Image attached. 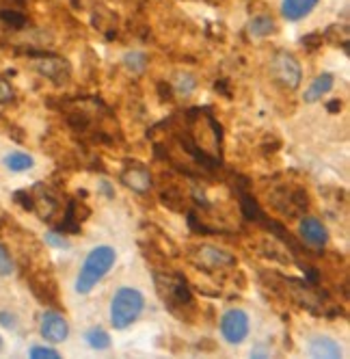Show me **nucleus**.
I'll use <instances>...</instances> for the list:
<instances>
[{
  "label": "nucleus",
  "mask_w": 350,
  "mask_h": 359,
  "mask_svg": "<svg viewBox=\"0 0 350 359\" xmlns=\"http://www.w3.org/2000/svg\"><path fill=\"white\" fill-rule=\"evenodd\" d=\"M173 139L180 151L206 171L220 167L223 128L214 119L210 109H190L182 117V126L173 128Z\"/></svg>",
  "instance_id": "1"
},
{
  "label": "nucleus",
  "mask_w": 350,
  "mask_h": 359,
  "mask_svg": "<svg viewBox=\"0 0 350 359\" xmlns=\"http://www.w3.org/2000/svg\"><path fill=\"white\" fill-rule=\"evenodd\" d=\"M154 284L164 303L167 310L186 323H192L197 316V303L192 290L182 273H175L171 269H156L154 271Z\"/></svg>",
  "instance_id": "2"
},
{
  "label": "nucleus",
  "mask_w": 350,
  "mask_h": 359,
  "mask_svg": "<svg viewBox=\"0 0 350 359\" xmlns=\"http://www.w3.org/2000/svg\"><path fill=\"white\" fill-rule=\"evenodd\" d=\"M115 260H117V251L113 247H108V245L95 247L87 255V260L76 277V292L89 294L97 286V281H102L104 275L113 269Z\"/></svg>",
  "instance_id": "3"
},
{
  "label": "nucleus",
  "mask_w": 350,
  "mask_h": 359,
  "mask_svg": "<svg viewBox=\"0 0 350 359\" xmlns=\"http://www.w3.org/2000/svg\"><path fill=\"white\" fill-rule=\"evenodd\" d=\"M268 203L286 219H301L309 208V195L303 187L277 184L268 193Z\"/></svg>",
  "instance_id": "4"
},
{
  "label": "nucleus",
  "mask_w": 350,
  "mask_h": 359,
  "mask_svg": "<svg viewBox=\"0 0 350 359\" xmlns=\"http://www.w3.org/2000/svg\"><path fill=\"white\" fill-rule=\"evenodd\" d=\"M145 299L136 288L123 286L115 292L111 303V323L115 329H128L143 312Z\"/></svg>",
  "instance_id": "5"
},
{
  "label": "nucleus",
  "mask_w": 350,
  "mask_h": 359,
  "mask_svg": "<svg viewBox=\"0 0 350 359\" xmlns=\"http://www.w3.org/2000/svg\"><path fill=\"white\" fill-rule=\"evenodd\" d=\"M270 76L281 89L294 91V89L301 87L303 69H301V63L296 61L294 55L286 53V50H279V53H274L270 59Z\"/></svg>",
  "instance_id": "6"
},
{
  "label": "nucleus",
  "mask_w": 350,
  "mask_h": 359,
  "mask_svg": "<svg viewBox=\"0 0 350 359\" xmlns=\"http://www.w3.org/2000/svg\"><path fill=\"white\" fill-rule=\"evenodd\" d=\"M188 260L192 262L195 269L204 271V273H218V271H227L236 266V258L232 253L223 251L212 245H197L190 249Z\"/></svg>",
  "instance_id": "7"
},
{
  "label": "nucleus",
  "mask_w": 350,
  "mask_h": 359,
  "mask_svg": "<svg viewBox=\"0 0 350 359\" xmlns=\"http://www.w3.org/2000/svg\"><path fill=\"white\" fill-rule=\"evenodd\" d=\"M248 329H251V320H248L246 312L244 310H227L220 318V333L223 338L227 340L230 344H240L246 340L248 336Z\"/></svg>",
  "instance_id": "8"
},
{
  "label": "nucleus",
  "mask_w": 350,
  "mask_h": 359,
  "mask_svg": "<svg viewBox=\"0 0 350 359\" xmlns=\"http://www.w3.org/2000/svg\"><path fill=\"white\" fill-rule=\"evenodd\" d=\"M119 180L134 193H149L152 189V173L143 163H126L119 173Z\"/></svg>",
  "instance_id": "9"
},
{
  "label": "nucleus",
  "mask_w": 350,
  "mask_h": 359,
  "mask_svg": "<svg viewBox=\"0 0 350 359\" xmlns=\"http://www.w3.org/2000/svg\"><path fill=\"white\" fill-rule=\"evenodd\" d=\"M31 195H33V212L41 221H52V217L59 210V197L52 193V189H48L46 184L39 182L35 184Z\"/></svg>",
  "instance_id": "10"
},
{
  "label": "nucleus",
  "mask_w": 350,
  "mask_h": 359,
  "mask_svg": "<svg viewBox=\"0 0 350 359\" xmlns=\"http://www.w3.org/2000/svg\"><path fill=\"white\" fill-rule=\"evenodd\" d=\"M35 69L43 76V79L52 81L55 85H63L69 81L71 76V67L65 59L59 57H41L35 61Z\"/></svg>",
  "instance_id": "11"
},
{
  "label": "nucleus",
  "mask_w": 350,
  "mask_h": 359,
  "mask_svg": "<svg viewBox=\"0 0 350 359\" xmlns=\"http://www.w3.org/2000/svg\"><path fill=\"white\" fill-rule=\"evenodd\" d=\"M41 336H43L48 342L61 344V342H65L67 336H69V325H67V320H65L59 312L48 310V312H43V316H41Z\"/></svg>",
  "instance_id": "12"
},
{
  "label": "nucleus",
  "mask_w": 350,
  "mask_h": 359,
  "mask_svg": "<svg viewBox=\"0 0 350 359\" xmlns=\"http://www.w3.org/2000/svg\"><path fill=\"white\" fill-rule=\"evenodd\" d=\"M298 232H301L303 243H307L309 247H324L329 241V229L316 217H301Z\"/></svg>",
  "instance_id": "13"
},
{
  "label": "nucleus",
  "mask_w": 350,
  "mask_h": 359,
  "mask_svg": "<svg viewBox=\"0 0 350 359\" xmlns=\"http://www.w3.org/2000/svg\"><path fill=\"white\" fill-rule=\"evenodd\" d=\"M318 3H320V0H284L281 13H284L286 20L298 22V20H303L305 15H309Z\"/></svg>",
  "instance_id": "14"
},
{
  "label": "nucleus",
  "mask_w": 350,
  "mask_h": 359,
  "mask_svg": "<svg viewBox=\"0 0 350 359\" xmlns=\"http://www.w3.org/2000/svg\"><path fill=\"white\" fill-rule=\"evenodd\" d=\"M309 355L312 357H327V359H337L342 357V346L327 338V336H318L309 342Z\"/></svg>",
  "instance_id": "15"
},
{
  "label": "nucleus",
  "mask_w": 350,
  "mask_h": 359,
  "mask_svg": "<svg viewBox=\"0 0 350 359\" xmlns=\"http://www.w3.org/2000/svg\"><path fill=\"white\" fill-rule=\"evenodd\" d=\"M80 212H78V201L76 199H69L67 201V208L63 215V223L59 225V232L65 234H78L80 232Z\"/></svg>",
  "instance_id": "16"
},
{
  "label": "nucleus",
  "mask_w": 350,
  "mask_h": 359,
  "mask_svg": "<svg viewBox=\"0 0 350 359\" xmlns=\"http://www.w3.org/2000/svg\"><path fill=\"white\" fill-rule=\"evenodd\" d=\"M335 85V79H333V74H320L318 79L312 83V87L307 89L305 93V102H316L320 100L322 95H327Z\"/></svg>",
  "instance_id": "17"
},
{
  "label": "nucleus",
  "mask_w": 350,
  "mask_h": 359,
  "mask_svg": "<svg viewBox=\"0 0 350 359\" xmlns=\"http://www.w3.org/2000/svg\"><path fill=\"white\" fill-rule=\"evenodd\" d=\"M160 201L173 212H184L186 210V195L180 189H175V187H169V189L160 191Z\"/></svg>",
  "instance_id": "18"
},
{
  "label": "nucleus",
  "mask_w": 350,
  "mask_h": 359,
  "mask_svg": "<svg viewBox=\"0 0 350 359\" xmlns=\"http://www.w3.org/2000/svg\"><path fill=\"white\" fill-rule=\"evenodd\" d=\"M274 20L270 15H255L251 22H248V33L253 37H268L274 33Z\"/></svg>",
  "instance_id": "19"
},
{
  "label": "nucleus",
  "mask_w": 350,
  "mask_h": 359,
  "mask_svg": "<svg viewBox=\"0 0 350 359\" xmlns=\"http://www.w3.org/2000/svg\"><path fill=\"white\" fill-rule=\"evenodd\" d=\"M85 340L91 348L95 351H106L111 346V336L102 329V327H91L87 333H85Z\"/></svg>",
  "instance_id": "20"
},
{
  "label": "nucleus",
  "mask_w": 350,
  "mask_h": 359,
  "mask_svg": "<svg viewBox=\"0 0 350 359\" xmlns=\"http://www.w3.org/2000/svg\"><path fill=\"white\" fill-rule=\"evenodd\" d=\"M5 165H7V169H11L15 173H22V171H29L35 165V161L29 156V154H24V151H13V154H9V156L5 158Z\"/></svg>",
  "instance_id": "21"
},
{
  "label": "nucleus",
  "mask_w": 350,
  "mask_h": 359,
  "mask_svg": "<svg viewBox=\"0 0 350 359\" xmlns=\"http://www.w3.org/2000/svg\"><path fill=\"white\" fill-rule=\"evenodd\" d=\"M0 20H3L9 29L13 31H22L24 27H27V15H24L22 11L18 9H3L0 11Z\"/></svg>",
  "instance_id": "22"
},
{
  "label": "nucleus",
  "mask_w": 350,
  "mask_h": 359,
  "mask_svg": "<svg viewBox=\"0 0 350 359\" xmlns=\"http://www.w3.org/2000/svg\"><path fill=\"white\" fill-rule=\"evenodd\" d=\"M123 63H126V67L130 69V72H143L145 69V65H147V57L143 55V53H130V55H126V59H123Z\"/></svg>",
  "instance_id": "23"
},
{
  "label": "nucleus",
  "mask_w": 350,
  "mask_h": 359,
  "mask_svg": "<svg viewBox=\"0 0 350 359\" xmlns=\"http://www.w3.org/2000/svg\"><path fill=\"white\" fill-rule=\"evenodd\" d=\"M11 273H13V260H11L7 247L0 245V277H7Z\"/></svg>",
  "instance_id": "24"
},
{
  "label": "nucleus",
  "mask_w": 350,
  "mask_h": 359,
  "mask_svg": "<svg viewBox=\"0 0 350 359\" xmlns=\"http://www.w3.org/2000/svg\"><path fill=\"white\" fill-rule=\"evenodd\" d=\"M31 357L35 359H59V351L55 348H48V346H33L31 348Z\"/></svg>",
  "instance_id": "25"
},
{
  "label": "nucleus",
  "mask_w": 350,
  "mask_h": 359,
  "mask_svg": "<svg viewBox=\"0 0 350 359\" xmlns=\"http://www.w3.org/2000/svg\"><path fill=\"white\" fill-rule=\"evenodd\" d=\"M13 199L20 203L24 210L33 212V195H31V191H15L13 193Z\"/></svg>",
  "instance_id": "26"
},
{
  "label": "nucleus",
  "mask_w": 350,
  "mask_h": 359,
  "mask_svg": "<svg viewBox=\"0 0 350 359\" xmlns=\"http://www.w3.org/2000/svg\"><path fill=\"white\" fill-rule=\"evenodd\" d=\"M46 241H48L50 245H52V247H59V249H67V247H69V243H67L65 238H61L59 234H55V232H52V234H48Z\"/></svg>",
  "instance_id": "27"
},
{
  "label": "nucleus",
  "mask_w": 350,
  "mask_h": 359,
  "mask_svg": "<svg viewBox=\"0 0 350 359\" xmlns=\"http://www.w3.org/2000/svg\"><path fill=\"white\" fill-rule=\"evenodd\" d=\"M303 46H307L309 50H316L318 46H322V39L318 35H307V37H303Z\"/></svg>",
  "instance_id": "28"
},
{
  "label": "nucleus",
  "mask_w": 350,
  "mask_h": 359,
  "mask_svg": "<svg viewBox=\"0 0 350 359\" xmlns=\"http://www.w3.org/2000/svg\"><path fill=\"white\" fill-rule=\"evenodd\" d=\"M327 111H329V113H337V111H342V102H340V100L329 102V104H327Z\"/></svg>",
  "instance_id": "29"
},
{
  "label": "nucleus",
  "mask_w": 350,
  "mask_h": 359,
  "mask_svg": "<svg viewBox=\"0 0 350 359\" xmlns=\"http://www.w3.org/2000/svg\"><path fill=\"white\" fill-rule=\"evenodd\" d=\"M0 325L13 327V316H9V314H0Z\"/></svg>",
  "instance_id": "30"
},
{
  "label": "nucleus",
  "mask_w": 350,
  "mask_h": 359,
  "mask_svg": "<svg viewBox=\"0 0 350 359\" xmlns=\"http://www.w3.org/2000/svg\"><path fill=\"white\" fill-rule=\"evenodd\" d=\"M0 348H3V340H0Z\"/></svg>",
  "instance_id": "31"
}]
</instances>
